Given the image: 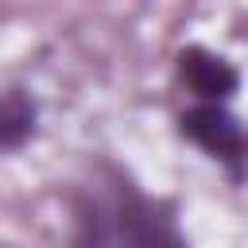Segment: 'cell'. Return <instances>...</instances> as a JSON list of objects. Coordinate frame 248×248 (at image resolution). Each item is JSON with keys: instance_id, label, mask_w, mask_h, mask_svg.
<instances>
[{"instance_id": "1", "label": "cell", "mask_w": 248, "mask_h": 248, "mask_svg": "<svg viewBox=\"0 0 248 248\" xmlns=\"http://www.w3.org/2000/svg\"><path fill=\"white\" fill-rule=\"evenodd\" d=\"M182 136L190 143H198L205 155L229 163V167H240L248 159V132L236 124L232 112H225L221 105H194L190 112H182Z\"/></svg>"}, {"instance_id": "2", "label": "cell", "mask_w": 248, "mask_h": 248, "mask_svg": "<svg viewBox=\"0 0 248 248\" xmlns=\"http://www.w3.org/2000/svg\"><path fill=\"white\" fill-rule=\"evenodd\" d=\"M178 74H182V81H186L202 101H209V105L229 101V97L236 93V85H240L232 62H225L221 54H213V50H205V46H186V50L178 54Z\"/></svg>"}, {"instance_id": "3", "label": "cell", "mask_w": 248, "mask_h": 248, "mask_svg": "<svg viewBox=\"0 0 248 248\" xmlns=\"http://www.w3.org/2000/svg\"><path fill=\"white\" fill-rule=\"evenodd\" d=\"M120 244L124 248H186L174 221L143 198H132L120 209Z\"/></svg>"}, {"instance_id": "4", "label": "cell", "mask_w": 248, "mask_h": 248, "mask_svg": "<svg viewBox=\"0 0 248 248\" xmlns=\"http://www.w3.org/2000/svg\"><path fill=\"white\" fill-rule=\"evenodd\" d=\"M31 132H35V105H31V97H23L19 89L0 93V151L19 147Z\"/></svg>"}]
</instances>
